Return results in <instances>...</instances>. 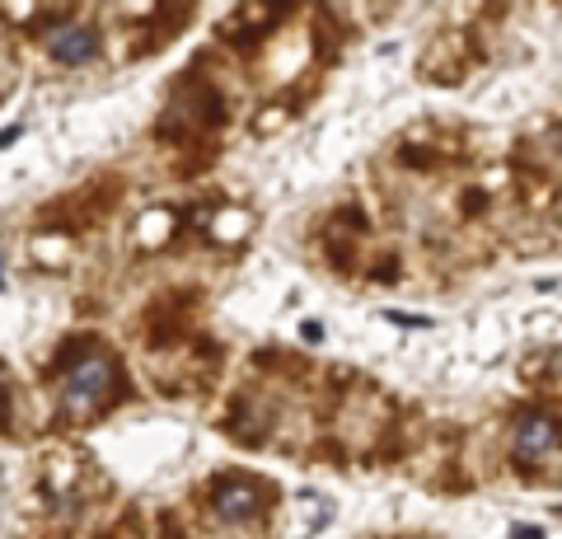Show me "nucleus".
Segmentation results:
<instances>
[{
  "label": "nucleus",
  "mask_w": 562,
  "mask_h": 539,
  "mask_svg": "<svg viewBox=\"0 0 562 539\" xmlns=\"http://www.w3.org/2000/svg\"><path fill=\"white\" fill-rule=\"evenodd\" d=\"M113 380H117L113 361L90 347V352H80L76 361H70V371H66V380H61V408H66L70 417L94 413V408L103 404V398H109Z\"/></svg>",
  "instance_id": "nucleus-1"
},
{
  "label": "nucleus",
  "mask_w": 562,
  "mask_h": 539,
  "mask_svg": "<svg viewBox=\"0 0 562 539\" xmlns=\"http://www.w3.org/2000/svg\"><path fill=\"white\" fill-rule=\"evenodd\" d=\"M558 446H562L558 417H549V413H530V417H520V423H516V456H520L525 464H539L543 456H553Z\"/></svg>",
  "instance_id": "nucleus-2"
},
{
  "label": "nucleus",
  "mask_w": 562,
  "mask_h": 539,
  "mask_svg": "<svg viewBox=\"0 0 562 539\" xmlns=\"http://www.w3.org/2000/svg\"><path fill=\"white\" fill-rule=\"evenodd\" d=\"M47 47L61 66H85V61L99 57V33L85 29V24H61V29L47 33Z\"/></svg>",
  "instance_id": "nucleus-3"
},
{
  "label": "nucleus",
  "mask_w": 562,
  "mask_h": 539,
  "mask_svg": "<svg viewBox=\"0 0 562 539\" xmlns=\"http://www.w3.org/2000/svg\"><path fill=\"white\" fill-rule=\"evenodd\" d=\"M258 507H262V489L249 483V479H231V483H221L216 489V512L225 520H249Z\"/></svg>",
  "instance_id": "nucleus-4"
},
{
  "label": "nucleus",
  "mask_w": 562,
  "mask_h": 539,
  "mask_svg": "<svg viewBox=\"0 0 562 539\" xmlns=\"http://www.w3.org/2000/svg\"><path fill=\"white\" fill-rule=\"evenodd\" d=\"M516 539H543L535 526H516Z\"/></svg>",
  "instance_id": "nucleus-5"
},
{
  "label": "nucleus",
  "mask_w": 562,
  "mask_h": 539,
  "mask_svg": "<svg viewBox=\"0 0 562 539\" xmlns=\"http://www.w3.org/2000/svg\"><path fill=\"white\" fill-rule=\"evenodd\" d=\"M0 404H5V390H0Z\"/></svg>",
  "instance_id": "nucleus-6"
}]
</instances>
